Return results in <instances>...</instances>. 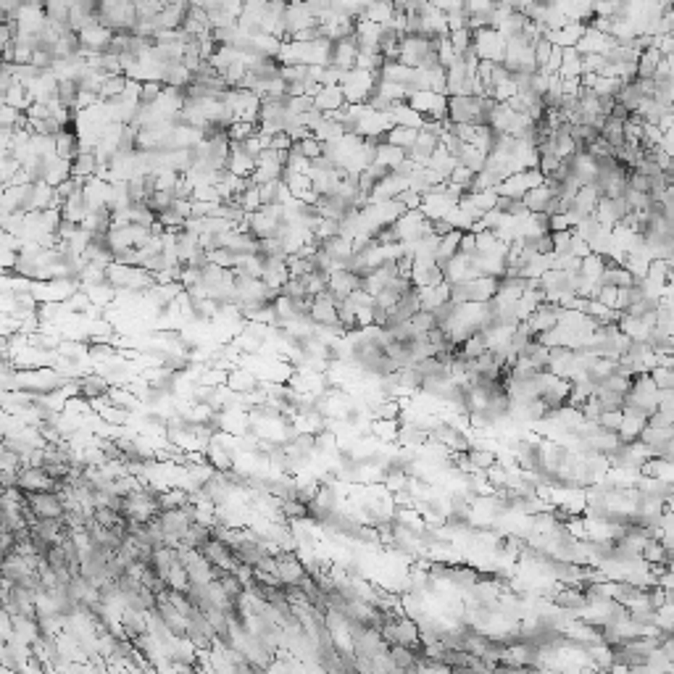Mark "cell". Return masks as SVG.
<instances>
[{
  "mask_svg": "<svg viewBox=\"0 0 674 674\" xmlns=\"http://www.w3.org/2000/svg\"><path fill=\"white\" fill-rule=\"evenodd\" d=\"M27 506H29V514H32L34 522H40V519H64L66 516L64 498L58 493H32V495H27Z\"/></svg>",
  "mask_w": 674,
  "mask_h": 674,
  "instance_id": "6da1fadb",
  "label": "cell"
},
{
  "mask_svg": "<svg viewBox=\"0 0 674 674\" xmlns=\"http://www.w3.org/2000/svg\"><path fill=\"white\" fill-rule=\"evenodd\" d=\"M277 561H280L277 577H280V582H282L284 587H301L305 579H308V572H305L303 561L295 558V553L284 551V553L277 556Z\"/></svg>",
  "mask_w": 674,
  "mask_h": 674,
  "instance_id": "7a4b0ae2",
  "label": "cell"
},
{
  "mask_svg": "<svg viewBox=\"0 0 674 674\" xmlns=\"http://www.w3.org/2000/svg\"><path fill=\"white\" fill-rule=\"evenodd\" d=\"M585 32H587V24L572 22L566 24V27H561V29H548L545 37H548L556 48H577V43L585 37Z\"/></svg>",
  "mask_w": 674,
  "mask_h": 674,
  "instance_id": "3957f363",
  "label": "cell"
},
{
  "mask_svg": "<svg viewBox=\"0 0 674 674\" xmlns=\"http://www.w3.org/2000/svg\"><path fill=\"white\" fill-rule=\"evenodd\" d=\"M390 119H392V127H403V130H416L422 132V127H425V116L419 114V111H413L408 103H395L390 111Z\"/></svg>",
  "mask_w": 674,
  "mask_h": 674,
  "instance_id": "277c9868",
  "label": "cell"
},
{
  "mask_svg": "<svg viewBox=\"0 0 674 674\" xmlns=\"http://www.w3.org/2000/svg\"><path fill=\"white\" fill-rule=\"evenodd\" d=\"M71 177V161H64V158H45V185L58 187L64 185L66 179Z\"/></svg>",
  "mask_w": 674,
  "mask_h": 674,
  "instance_id": "5b68a950",
  "label": "cell"
},
{
  "mask_svg": "<svg viewBox=\"0 0 674 674\" xmlns=\"http://www.w3.org/2000/svg\"><path fill=\"white\" fill-rule=\"evenodd\" d=\"M348 106L345 103V95H343V88H324L319 95L314 98V109L322 111V114H332V111H343Z\"/></svg>",
  "mask_w": 674,
  "mask_h": 674,
  "instance_id": "8992f818",
  "label": "cell"
},
{
  "mask_svg": "<svg viewBox=\"0 0 674 674\" xmlns=\"http://www.w3.org/2000/svg\"><path fill=\"white\" fill-rule=\"evenodd\" d=\"M55 153L58 158L64 161H74L76 156L82 153V142H79V135L74 130H64L58 137H55Z\"/></svg>",
  "mask_w": 674,
  "mask_h": 674,
  "instance_id": "52a82bcc",
  "label": "cell"
},
{
  "mask_svg": "<svg viewBox=\"0 0 674 674\" xmlns=\"http://www.w3.org/2000/svg\"><path fill=\"white\" fill-rule=\"evenodd\" d=\"M661 64H663V53L659 50V48L642 50L640 61H638V79H653Z\"/></svg>",
  "mask_w": 674,
  "mask_h": 674,
  "instance_id": "ba28073f",
  "label": "cell"
},
{
  "mask_svg": "<svg viewBox=\"0 0 674 674\" xmlns=\"http://www.w3.org/2000/svg\"><path fill=\"white\" fill-rule=\"evenodd\" d=\"M32 92H29V88L27 85H22V82H16L8 92H3V106H11V109H19L27 114V109L32 106Z\"/></svg>",
  "mask_w": 674,
  "mask_h": 674,
  "instance_id": "9c48e42d",
  "label": "cell"
},
{
  "mask_svg": "<svg viewBox=\"0 0 674 674\" xmlns=\"http://www.w3.org/2000/svg\"><path fill=\"white\" fill-rule=\"evenodd\" d=\"M645 427H648L645 419H638V416H627V413H624V422H621L617 435H619L621 443H640V435Z\"/></svg>",
  "mask_w": 674,
  "mask_h": 674,
  "instance_id": "30bf717a",
  "label": "cell"
},
{
  "mask_svg": "<svg viewBox=\"0 0 674 674\" xmlns=\"http://www.w3.org/2000/svg\"><path fill=\"white\" fill-rule=\"evenodd\" d=\"M488 350L490 348H488V337H485V332H474V335L469 337L467 343L458 348V353H461L467 361H477V359H482Z\"/></svg>",
  "mask_w": 674,
  "mask_h": 674,
  "instance_id": "8fae6325",
  "label": "cell"
},
{
  "mask_svg": "<svg viewBox=\"0 0 674 674\" xmlns=\"http://www.w3.org/2000/svg\"><path fill=\"white\" fill-rule=\"evenodd\" d=\"M561 79H582V55L577 53V48H564V64L558 71Z\"/></svg>",
  "mask_w": 674,
  "mask_h": 674,
  "instance_id": "7c38bea8",
  "label": "cell"
},
{
  "mask_svg": "<svg viewBox=\"0 0 674 674\" xmlns=\"http://www.w3.org/2000/svg\"><path fill=\"white\" fill-rule=\"evenodd\" d=\"M416 137H419V132L416 130H403V127H392L387 135H385V140L382 142H390V145H395V148H403V151L408 153L416 145Z\"/></svg>",
  "mask_w": 674,
  "mask_h": 674,
  "instance_id": "4fadbf2b",
  "label": "cell"
},
{
  "mask_svg": "<svg viewBox=\"0 0 674 674\" xmlns=\"http://www.w3.org/2000/svg\"><path fill=\"white\" fill-rule=\"evenodd\" d=\"M467 456H469V464L474 467V472H488L490 467L498 464L493 451H482V448H474V446L467 451Z\"/></svg>",
  "mask_w": 674,
  "mask_h": 674,
  "instance_id": "5bb4252c",
  "label": "cell"
},
{
  "mask_svg": "<svg viewBox=\"0 0 674 674\" xmlns=\"http://www.w3.org/2000/svg\"><path fill=\"white\" fill-rule=\"evenodd\" d=\"M240 206H242V211L245 214H256V211H261L263 208V200H261V187L259 185H250L242 195H240Z\"/></svg>",
  "mask_w": 674,
  "mask_h": 674,
  "instance_id": "9a60e30c",
  "label": "cell"
},
{
  "mask_svg": "<svg viewBox=\"0 0 674 674\" xmlns=\"http://www.w3.org/2000/svg\"><path fill=\"white\" fill-rule=\"evenodd\" d=\"M256 135H259V124H250V121H235L229 127V142H245Z\"/></svg>",
  "mask_w": 674,
  "mask_h": 674,
  "instance_id": "2e32d148",
  "label": "cell"
},
{
  "mask_svg": "<svg viewBox=\"0 0 674 674\" xmlns=\"http://www.w3.org/2000/svg\"><path fill=\"white\" fill-rule=\"evenodd\" d=\"M116 356H119V348L114 343H90V359L92 361H106L109 364Z\"/></svg>",
  "mask_w": 674,
  "mask_h": 674,
  "instance_id": "e0dca14e",
  "label": "cell"
},
{
  "mask_svg": "<svg viewBox=\"0 0 674 674\" xmlns=\"http://www.w3.org/2000/svg\"><path fill=\"white\" fill-rule=\"evenodd\" d=\"M411 326L416 329V335H429L432 329H437L435 314H432V311H419V314L411 319Z\"/></svg>",
  "mask_w": 674,
  "mask_h": 674,
  "instance_id": "ac0fdd59",
  "label": "cell"
},
{
  "mask_svg": "<svg viewBox=\"0 0 674 674\" xmlns=\"http://www.w3.org/2000/svg\"><path fill=\"white\" fill-rule=\"evenodd\" d=\"M553 48H556V45L551 43L548 37H543V40H537V43H535V61H537V66H540V69H543V66L551 61Z\"/></svg>",
  "mask_w": 674,
  "mask_h": 674,
  "instance_id": "d6986e66",
  "label": "cell"
},
{
  "mask_svg": "<svg viewBox=\"0 0 674 674\" xmlns=\"http://www.w3.org/2000/svg\"><path fill=\"white\" fill-rule=\"evenodd\" d=\"M566 229H572V221H569L566 214H556V216H551V232H566Z\"/></svg>",
  "mask_w": 674,
  "mask_h": 674,
  "instance_id": "ffe728a7",
  "label": "cell"
}]
</instances>
